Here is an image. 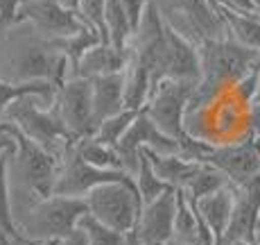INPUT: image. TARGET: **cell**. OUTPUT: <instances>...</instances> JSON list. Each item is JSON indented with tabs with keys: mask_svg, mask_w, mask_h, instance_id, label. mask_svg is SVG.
<instances>
[{
	"mask_svg": "<svg viewBox=\"0 0 260 245\" xmlns=\"http://www.w3.org/2000/svg\"><path fill=\"white\" fill-rule=\"evenodd\" d=\"M73 77L71 64L59 50L57 39H48L25 21L0 32V79L12 84L50 82L54 87Z\"/></svg>",
	"mask_w": 260,
	"mask_h": 245,
	"instance_id": "1",
	"label": "cell"
},
{
	"mask_svg": "<svg viewBox=\"0 0 260 245\" xmlns=\"http://www.w3.org/2000/svg\"><path fill=\"white\" fill-rule=\"evenodd\" d=\"M12 134L16 146L7 154V182L14 218V213L25 209L27 204L52 196L59 159L25 139L16 127H12Z\"/></svg>",
	"mask_w": 260,
	"mask_h": 245,
	"instance_id": "2",
	"label": "cell"
},
{
	"mask_svg": "<svg viewBox=\"0 0 260 245\" xmlns=\"http://www.w3.org/2000/svg\"><path fill=\"white\" fill-rule=\"evenodd\" d=\"M84 213H86L84 198L48 196L14 213V227L23 241L50 243L75 232Z\"/></svg>",
	"mask_w": 260,
	"mask_h": 245,
	"instance_id": "3",
	"label": "cell"
},
{
	"mask_svg": "<svg viewBox=\"0 0 260 245\" xmlns=\"http://www.w3.org/2000/svg\"><path fill=\"white\" fill-rule=\"evenodd\" d=\"M3 121L16 127L25 139H29L57 159H61V154L75 141L63 127L61 118L54 109V102H48L46 98L37 96V93H27V96L14 100L5 109Z\"/></svg>",
	"mask_w": 260,
	"mask_h": 245,
	"instance_id": "4",
	"label": "cell"
},
{
	"mask_svg": "<svg viewBox=\"0 0 260 245\" xmlns=\"http://www.w3.org/2000/svg\"><path fill=\"white\" fill-rule=\"evenodd\" d=\"M156 7L166 28L177 32L192 46L226 34L217 5L213 0H149Z\"/></svg>",
	"mask_w": 260,
	"mask_h": 245,
	"instance_id": "5",
	"label": "cell"
},
{
	"mask_svg": "<svg viewBox=\"0 0 260 245\" xmlns=\"http://www.w3.org/2000/svg\"><path fill=\"white\" fill-rule=\"evenodd\" d=\"M86 211L95 221L122 234H132L141 216L143 202L138 198L132 182H109L95 186L91 193L84 196Z\"/></svg>",
	"mask_w": 260,
	"mask_h": 245,
	"instance_id": "6",
	"label": "cell"
},
{
	"mask_svg": "<svg viewBox=\"0 0 260 245\" xmlns=\"http://www.w3.org/2000/svg\"><path fill=\"white\" fill-rule=\"evenodd\" d=\"M192 82L181 79H161L149 91L147 102L143 104V114L156 125L161 132L172 139H181L183 134V116L188 109V100L192 96Z\"/></svg>",
	"mask_w": 260,
	"mask_h": 245,
	"instance_id": "7",
	"label": "cell"
},
{
	"mask_svg": "<svg viewBox=\"0 0 260 245\" xmlns=\"http://www.w3.org/2000/svg\"><path fill=\"white\" fill-rule=\"evenodd\" d=\"M109 182H132V175L124 171H104L86 164L82 157L75 154L73 146L61 154L54 177L52 196H66V198H84L91 193L95 186Z\"/></svg>",
	"mask_w": 260,
	"mask_h": 245,
	"instance_id": "8",
	"label": "cell"
},
{
	"mask_svg": "<svg viewBox=\"0 0 260 245\" xmlns=\"http://www.w3.org/2000/svg\"><path fill=\"white\" fill-rule=\"evenodd\" d=\"M54 109H57L66 132L71 134L75 141L84 137H91L95 132L91 84H88L86 77L73 75L63 84H59L57 96H54Z\"/></svg>",
	"mask_w": 260,
	"mask_h": 245,
	"instance_id": "9",
	"label": "cell"
},
{
	"mask_svg": "<svg viewBox=\"0 0 260 245\" xmlns=\"http://www.w3.org/2000/svg\"><path fill=\"white\" fill-rule=\"evenodd\" d=\"M116 150L120 159H122V168L129 175H134L138 166L141 150H149V152H156V154H172V152H179V141L168 137L166 132H161L141 109L138 116L134 118V123L129 125V129L122 134V139L116 143Z\"/></svg>",
	"mask_w": 260,
	"mask_h": 245,
	"instance_id": "10",
	"label": "cell"
},
{
	"mask_svg": "<svg viewBox=\"0 0 260 245\" xmlns=\"http://www.w3.org/2000/svg\"><path fill=\"white\" fill-rule=\"evenodd\" d=\"M206 164L217 168L233 186H242L260 173V146L249 134H244L233 143L213 146Z\"/></svg>",
	"mask_w": 260,
	"mask_h": 245,
	"instance_id": "11",
	"label": "cell"
},
{
	"mask_svg": "<svg viewBox=\"0 0 260 245\" xmlns=\"http://www.w3.org/2000/svg\"><path fill=\"white\" fill-rule=\"evenodd\" d=\"M18 21L29 23L48 39L71 37L82 28L77 14L59 5V0H23L18 7Z\"/></svg>",
	"mask_w": 260,
	"mask_h": 245,
	"instance_id": "12",
	"label": "cell"
},
{
	"mask_svg": "<svg viewBox=\"0 0 260 245\" xmlns=\"http://www.w3.org/2000/svg\"><path fill=\"white\" fill-rule=\"evenodd\" d=\"M174 204H177L174 188H168L156 200L143 204L138 223L132 232L134 245H163L168 238H172Z\"/></svg>",
	"mask_w": 260,
	"mask_h": 245,
	"instance_id": "13",
	"label": "cell"
},
{
	"mask_svg": "<svg viewBox=\"0 0 260 245\" xmlns=\"http://www.w3.org/2000/svg\"><path fill=\"white\" fill-rule=\"evenodd\" d=\"M199 77H202V68H199L197 46H192L183 37H179L177 32L166 28V48H163V57L158 64L154 87L161 79H181V82L197 84Z\"/></svg>",
	"mask_w": 260,
	"mask_h": 245,
	"instance_id": "14",
	"label": "cell"
},
{
	"mask_svg": "<svg viewBox=\"0 0 260 245\" xmlns=\"http://www.w3.org/2000/svg\"><path fill=\"white\" fill-rule=\"evenodd\" d=\"M122 73L100 75V77L88 79V84H91V104H93L95 127L104 118L113 116L120 109H124V75Z\"/></svg>",
	"mask_w": 260,
	"mask_h": 245,
	"instance_id": "15",
	"label": "cell"
},
{
	"mask_svg": "<svg viewBox=\"0 0 260 245\" xmlns=\"http://www.w3.org/2000/svg\"><path fill=\"white\" fill-rule=\"evenodd\" d=\"M127 59H129L127 48L120 50L107 41L95 43L93 48H88L82 55V59L77 62V68H75V75L91 79V77H100V75L122 73L124 66H127Z\"/></svg>",
	"mask_w": 260,
	"mask_h": 245,
	"instance_id": "16",
	"label": "cell"
},
{
	"mask_svg": "<svg viewBox=\"0 0 260 245\" xmlns=\"http://www.w3.org/2000/svg\"><path fill=\"white\" fill-rule=\"evenodd\" d=\"M233 198H236V188H233V184H229V186L219 188V191L211 193V196L192 202L199 218H202V221L206 223V227L213 232L217 245L222 243L224 234H226V227H229V221H231Z\"/></svg>",
	"mask_w": 260,
	"mask_h": 245,
	"instance_id": "17",
	"label": "cell"
},
{
	"mask_svg": "<svg viewBox=\"0 0 260 245\" xmlns=\"http://www.w3.org/2000/svg\"><path fill=\"white\" fill-rule=\"evenodd\" d=\"M143 152L147 154V159H149V164H152L156 177L161 179L168 188H183L199 168L197 161H190V159L181 157L179 152L156 154V152H149V150H143Z\"/></svg>",
	"mask_w": 260,
	"mask_h": 245,
	"instance_id": "18",
	"label": "cell"
},
{
	"mask_svg": "<svg viewBox=\"0 0 260 245\" xmlns=\"http://www.w3.org/2000/svg\"><path fill=\"white\" fill-rule=\"evenodd\" d=\"M217 12L226 28V34L233 41H238L244 48L260 50V14L238 12L226 5H217Z\"/></svg>",
	"mask_w": 260,
	"mask_h": 245,
	"instance_id": "19",
	"label": "cell"
},
{
	"mask_svg": "<svg viewBox=\"0 0 260 245\" xmlns=\"http://www.w3.org/2000/svg\"><path fill=\"white\" fill-rule=\"evenodd\" d=\"M124 107L127 109H143L152 91V73L141 59L129 55L124 66Z\"/></svg>",
	"mask_w": 260,
	"mask_h": 245,
	"instance_id": "20",
	"label": "cell"
},
{
	"mask_svg": "<svg viewBox=\"0 0 260 245\" xmlns=\"http://www.w3.org/2000/svg\"><path fill=\"white\" fill-rule=\"evenodd\" d=\"M73 150L77 157H82L84 161L91 164L95 168H104V171H124L118 150L113 146H107V143L95 141L93 137H84V139L73 141Z\"/></svg>",
	"mask_w": 260,
	"mask_h": 245,
	"instance_id": "21",
	"label": "cell"
},
{
	"mask_svg": "<svg viewBox=\"0 0 260 245\" xmlns=\"http://www.w3.org/2000/svg\"><path fill=\"white\" fill-rule=\"evenodd\" d=\"M177 204H174V221H172V238L183 241L188 245H197L199 236V216L194 211V204L183 196V191L174 188Z\"/></svg>",
	"mask_w": 260,
	"mask_h": 245,
	"instance_id": "22",
	"label": "cell"
},
{
	"mask_svg": "<svg viewBox=\"0 0 260 245\" xmlns=\"http://www.w3.org/2000/svg\"><path fill=\"white\" fill-rule=\"evenodd\" d=\"M229 184L231 182H229L217 168H213L211 164H199V168H197V173L192 175V179H190L183 188H179V191H183V196H186L190 202H197V200L211 196V193L229 186Z\"/></svg>",
	"mask_w": 260,
	"mask_h": 245,
	"instance_id": "23",
	"label": "cell"
},
{
	"mask_svg": "<svg viewBox=\"0 0 260 245\" xmlns=\"http://www.w3.org/2000/svg\"><path fill=\"white\" fill-rule=\"evenodd\" d=\"M104 34L111 46L124 50L132 39V25H129L120 0H104Z\"/></svg>",
	"mask_w": 260,
	"mask_h": 245,
	"instance_id": "24",
	"label": "cell"
},
{
	"mask_svg": "<svg viewBox=\"0 0 260 245\" xmlns=\"http://www.w3.org/2000/svg\"><path fill=\"white\" fill-rule=\"evenodd\" d=\"M77 229L82 232L84 241L88 245H134L132 234H122V232L107 227V225H102L100 221H95L88 211L79 218Z\"/></svg>",
	"mask_w": 260,
	"mask_h": 245,
	"instance_id": "25",
	"label": "cell"
},
{
	"mask_svg": "<svg viewBox=\"0 0 260 245\" xmlns=\"http://www.w3.org/2000/svg\"><path fill=\"white\" fill-rule=\"evenodd\" d=\"M132 179H134V188H136L143 204L152 202V200H156L161 193L168 191L166 184L156 177V173H154L152 164H149L147 154H145L143 150H141V154H138V166H136V171H134Z\"/></svg>",
	"mask_w": 260,
	"mask_h": 245,
	"instance_id": "26",
	"label": "cell"
},
{
	"mask_svg": "<svg viewBox=\"0 0 260 245\" xmlns=\"http://www.w3.org/2000/svg\"><path fill=\"white\" fill-rule=\"evenodd\" d=\"M27 93H37V96L46 98L48 102H54V96H57V87L50 82H23V84H12V82H3L0 79V121H3V114L9 104L16 98L27 96Z\"/></svg>",
	"mask_w": 260,
	"mask_h": 245,
	"instance_id": "27",
	"label": "cell"
},
{
	"mask_svg": "<svg viewBox=\"0 0 260 245\" xmlns=\"http://www.w3.org/2000/svg\"><path fill=\"white\" fill-rule=\"evenodd\" d=\"M104 39L100 37L95 30L86 28V25H82V28L77 30L75 34L71 37H63V39H57L59 43V50L63 52V57L68 59V64H71V71L75 75V68H77V62L82 59V55L86 52L88 48H93L95 43H102Z\"/></svg>",
	"mask_w": 260,
	"mask_h": 245,
	"instance_id": "28",
	"label": "cell"
},
{
	"mask_svg": "<svg viewBox=\"0 0 260 245\" xmlns=\"http://www.w3.org/2000/svg\"><path fill=\"white\" fill-rule=\"evenodd\" d=\"M138 112H141V109H127V107L120 109L118 114H113V116L104 118L102 123H98V127H95V132L91 134V137L95 139V141L116 148V143L129 129V125L134 123V118L138 116Z\"/></svg>",
	"mask_w": 260,
	"mask_h": 245,
	"instance_id": "29",
	"label": "cell"
},
{
	"mask_svg": "<svg viewBox=\"0 0 260 245\" xmlns=\"http://www.w3.org/2000/svg\"><path fill=\"white\" fill-rule=\"evenodd\" d=\"M7 154L0 159V234H5L9 238H21L16 234L12 218V198H9V182H7Z\"/></svg>",
	"mask_w": 260,
	"mask_h": 245,
	"instance_id": "30",
	"label": "cell"
},
{
	"mask_svg": "<svg viewBox=\"0 0 260 245\" xmlns=\"http://www.w3.org/2000/svg\"><path fill=\"white\" fill-rule=\"evenodd\" d=\"M75 14H77L79 23L95 30L107 41V34H104V0H79Z\"/></svg>",
	"mask_w": 260,
	"mask_h": 245,
	"instance_id": "31",
	"label": "cell"
},
{
	"mask_svg": "<svg viewBox=\"0 0 260 245\" xmlns=\"http://www.w3.org/2000/svg\"><path fill=\"white\" fill-rule=\"evenodd\" d=\"M23 0H0V32L18 21V7Z\"/></svg>",
	"mask_w": 260,
	"mask_h": 245,
	"instance_id": "32",
	"label": "cell"
},
{
	"mask_svg": "<svg viewBox=\"0 0 260 245\" xmlns=\"http://www.w3.org/2000/svg\"><path fill=\"white\" fill-rule=\"evenodd\" d=\"M120 5H122L124 16H127L129 25H132V32H134V28L138 25V21H141V16H143V12H145V5H147V0H120Z\"/></svg>",
	"mask_w": 260,
	"mask_h": 245,
	"instance_id": "33",
	"label": "cell"
},
{
	"mask_svg": "<svg viewBox=\"0 0 260 245\" xmlns=\"http://www.w3.org/2000/svg\"><path fill=\"white\" fill-rule=\"evenodd\" d=\"M247 134L260 146V102H251L247 107Z\"/></svg>",
	"mask_w": 260,
	"mask_h": 245,
	"instance_id": "34",
	"label": "cell"
},
{
	"mask_svg": "<svg viewBox=\"0 0 260 245\" xmlns=\"http://www.w3.org/2000/svg\"><path fill=\"white\" fill-rule=\"evenodd\" d=\"M14 146H16V141H14L12 127H9V123L0 121V159H3L7 152H12Z\"/></svg>",
	"mask_w": 260,
	"mask_h": 245,
	"instance_id": "35",
	"label": "cell"
},
{
	"mask_svg": "<svg viewBox=\"0 0 260 245\" xmlns=\"http://www.w3.org/2000/svg\"><path fill=\"white\" fill-rule=\"evenodd\" d=\"M52 245H88V243L84 241L82 232H79V229H75V232H71L68 236L59 238V241H52Z\"/></svg>",
	"mask_w": 260,
	"mask_h": 245,
	"instance_id": "36",
	"label": "cell"
},
{
	"mask_svg": "<svg viewBox=\"0 0 260 245\" xmlns=\"http://www.w3.org/2000/svg\"><path fill=\"white\" fill-rule=\"evenodd\" d=\"M222 5H226V7H231V9H238V12H249V14H258L256 9H253L251 0H222Z\"/></svg>",
	"mask_w": 260,
	"mask_h": 245,
	"instance_id": "37",
	"label": "cell"
},
{
	"mask_svg": "<svg viewBox=\"0 0 260 245\" xmlns=\"http://www.w3.org/2000/svg\"><path fill=\"white\" fill-rule=\"evenodd\" d=\"M23 238H9L5 234H0V245H21Z\"/></svg>",
	"mask_w": 260,
	"mask_h": 245,
	"instance_id": "38",
	"label": "cell"
},
{
	"mask_svg": "<svg viewBox=\"0 0 260 245\" xmlns=\"http://www.w3.org/2000/svg\"><path fill=\"white\" fill-rule=\"evenodd\" d=\"M59 5H63L66 9H71V12H75L79 5V0H59Z\"/></svg>",
	"mask_w": 260,
	"mask_h": 245,
	"instance_id": "39",
	"label": "cell"
},
{
	"mask_svg": "<svg viewBox=\"0 0 260 245\" xmlns=\"http://www.w3.org/2000/svg\"><path fill=\"white\" fill-rule=\"evenodd\" d=\"M163 245H188V243H183V241H177V238H168Z\"/></svg>",
	"mask_w": 260,
	"mask_h": 245,
	"instance_id": "40",
	"label": "cell"
},
{
	"mask_svg": "<svg viewBox=\"0 0 260 245\" xmlns=\"http://www.w3.org/2000/svg\"><path fill=\"white\" fill-rule=\"evenodd\" d=\"M253 102H260V73H258V87H256V96H253Z\"/></svg>",
	"mask_w": 260,
	"mask_h": 245,
	"instance_id": "41",
	"label": "cell"
},
{
	"mask_svg": "<svg viewBox=\"0 0 260 245\" xmlns=\"http://www.w3.org/2000/svg\"><path fill=\"white\" fill-rule=\"evenodd\" d=\"M253 243L260 245V221H258V227H256V236H253Z\"/></svg>",
	"mask_w": 260,
	"mask_h": 245,
	"instance_id": "42",
	"label": "cell"
},
{
	"mask_svg": "<svg viewBox=\"0 0 260 245\" xmlns=\"http://www.w3.org/2000/svg\"><path fill=\"white\" fill-rule=\"evenodd\" d=\"M229 245H256L253 241H233V243H229Z\"/></svg>",
	"mask_w": 260,
	"mask_h": 245,
	"instance_id": "43",
	"label": "cell"
},
{
	"mask_svg": "<svg viewBox=\"0 0 260 245\" xmlns=\"http://www.w3.org/2000/svg\"><path fill=\"white\" fill-rule=\"evenodd\" d=\"M21 245H41V243H32V241H23Z\"/></svg>",
	"mask_w": 260,
	"mask_h": 245,
	"instance_id": "44",
	"label": "cell"
},
{
	"mask_svg": "<svg viewBox=\"0 0 260 245\" xmlns=\"http://www.w3.org/2000/svg\"><path fill=\"white\" fill-rule=\"evenodd\" d=\"M213 3H215V5H222V0H213Z\"/></svg>",
	"mask_w": 260,
	"mask_h": 245,
	"instance_id": "45",
	"label": "cell"
},
{
	"mask_svg": "<svg viewBox=\"0 0 260 245\" xmlns=\"http://www.w3.org/2000/svg\"><path fill=\"white\" fill-rule=\"evenodd\" d=\"M41 245H52V241H50V243H41Z\"/></svg>",
	"mask_w": 260,
	"mask_h": 245,
	"instance_id": "46",
	"label": "cell"
}]
</instances>
